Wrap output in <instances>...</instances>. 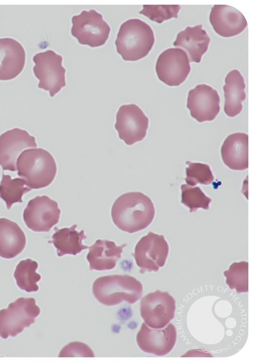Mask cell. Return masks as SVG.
I'll return each instance as SVG.
<instances>
[{
    "mask_svg": "<svg viewBox=\"0 0 253 362\" xmlns=\"http://www.w3.org/2000/svg\"><path fill=\"white\" fill-rule=\"evenodd\" d=\"M40 310L33 298H19L0 311V336L15 337L35 322Z\"/></svg>",
    "mask_w": 253,
    "mask_h": 362,
    "instance_id": "cell-5",
    "label": "cell"
},
{
    "mask_svg": "<svg viewBox=\"0 0 253 362\" xmlns=\"http://www.w3.org/2000/svg\"><path fill=\"white\" fill-rule=\"evenodd\" d=\"M248 262L242 261L233 263L228 270L224 272L230 288L235 289L238 293L248 292Z\"/></svg>",
    "mask_w": 253,
    "mask_h": 362,
    "instance_id": "cell-26",
    "label": "cell"
},
{
    "mask_svg": "<svg viewBox=\"0 0 253 362\" xmlns=\"http://www.w3.org/2000/svg\"><path fill=\"white\" fill-rule=\"evenodd\" d=\"M114 224L129 233L146 228L153 221L155 208L151 199L143 193H124L114 201L111 208Z\"/></svg>",
    "mask_w": 253,
    "mask_h": 362,
    "instance_id": "cell-1",
    "label": "cell"
},
{
    "mask_svg": "<svg viewBox=\"0 0 253 362\" xmlns=\"http://www.w3.org/2000/svg\"><path fill=\"white\" fill-rule=\"evenodd\" d=\"M248 135L244 133L230 134L221 148L222 158L226 166L232 170H243L248 167Z\"/></svg>",
    "mask_w": 253,
    "mask_h": 362,
    "instance_id": "cell-19",
    "label": "cell"
},
{
    "mask_svg": "<svg viewBox=\"0 0 253 362\" xmlns=\"http://www.w3.org/2000/svg\"><path fill=\"white\" fill-rule=\"evenodd\" d=\"M244 80L237 69L230 71L225 78L223 87L225 103L224 110L229 117L238 115L242 110V102L246 98Z\"/></svg>",
    "mask_w": 253,
    "mask_h": 362,
    "instance_id": "cell-21",
    "label": "cell"
},
{
    "mask_svg": "<svg viewBox=\"0 0 253 362\" xmlns=\"http://www.w3.org/2000/svg\"><path fill=\"white\" fill-rule=\"evenodd\" d=\"M181 189V202L190 208V212H195L199 208L205 210L209 209L212 199L206 196L199 187L183 184Z\"/></svg>",
    "mask_w": 253,
    "mask_h": 362,
    "instance_id": "cell-27",
    "label": "cell"
},
{
    "mask_svg": "<svg viewBox=\"0 0 253 362\" xmlns=\"http://www.w3.org/2000/svg\"><path fill=\"white\" fill-rule=\"evenodd\" d=\"M18 175L30 189H39L50 185L57 173L53 156L41 148L26 150L17 158Z\"/></svg>",
    "mask_w": 253,
    "mask_h": 362,
    "instance_id": "cell-2",
    "label": "cell"
},
{
    "mask_svg": "<svg viewBox=\"0 0 253 362\" xmlns=\"http://www.w3.org/2000/svg\"><path fill=\"white\" fill-rule=\"evenodd\" d=\"M31 190L21 178L12 179L10 175L3 174L0 183V198L6 203L10 209L16 202H22V196Z\"/></svg>",
    "mask_w": 253,
    "mask_h": 362,
    "instance_id": "cell-25",
    "label": "cell"
},
{
    "mask_svg": "<svg viewBox=\"0 0 253 362\" xmlns=\"http://www.w3.org/2000/svg\"><path fill=\"white\" fill-rule=\"evenodd\" d=\"M220 98L216 90L199 84L189 91L187 107L199 122L214 120L220 110Z\"/></svg>",
    "mask_w": 253,
    "mask_h": 362,
    "instance_id": "cell-14",
    "label": "cell"
},
{
    "mask_svg": "<svg viewBox=\"0 0 253 362\" xmlns=\"http://www.w3.org/2000/svg\"><path fill=\"white\" fill-rule=\"evenodd\" d=\"M188 167L186 168L187 185L195 186L197 184L208 185L214 179V175L208 165L200 163H192L187 161Z\"/></svg>",
    "mask_w": 253,
    "mask_h": 362,
    "instance_id": "cell-29",
    "label": "cell"
},
{
    "mask_svg": "<svg viewBox=\"0 0 253 362\" xmlns=\"http://www.w3.org/2000/svg\"><path fill=\"white\" fill-rule=\"evenodd\" d=\"M186 52L179 48H169L159 56L155 69L159 79L170 86L183 83L191 70Z\"/></svg>",
    "mask_w": 253,
    "mask_h": 362,
    "instance_id": "cell-11",
    "label": "cell"
},
{
    "mask_svg": "<svg viewBox=\"0 0 253 362\" xmlns=\"http://www.w3.org/2000/svg\"><path fill=\"white\" fill-rule=\"evenodd\" d=\"M25 62L23 46L12 38L0 39V80H10L22 71Z\"/></svg>",
    "mask_w": 253,
    "mask_h": 362,
    "instance_id": "cell-17",
    "label": "cell"
},
{
    "mask_svg": "<svg viewBox=\"0 0 253 362\" xmlns=\"http://www.w3.org/2000/svg\"><path fill=\"white\" fill-rule=\"evenodd\" d=\"M143 7L139 13L158 23L172 18H177L181 8L179 5H143Z\"/></svg>",
    "mask_w": 253,
    "mask_h": 362,
    "instance_id": "cell-28",
    "label": "cell"
},
{
    "mask_svg": "<svg viewBox=\"0 0 253 362\" xmlns=\"http://www.w3.org/2000/svg\"><path fill=\"white\" fill-rule=\"evenodd\" d=\"M95 298L106 306H114L123 301L133 304L143 293L142 283L128 275H112L100 277L93 284Z\"/></svg>",
    "mask_w": 253,
    "mask_h": 362,
    "instance_id": "cell-4",
    "label": "cell"
},
{
    "mask_svg": "<svg viewBox=\"0 0 253 362\" xmlns=\"http://www.w3.org/2000/svg\"><path fill=\"white\" fill-rule=\"evenodd\" d=\"M149 119L135 104H123L118 109L115 128L119 138L126 144L132 146L146 136Z\"/></svg>",
    "mask_w": 253,
    "mask_h": 362,
    "instance_id": "cell-10",
    "label": "cell"
},
{
    "mask_svg": "<svg viewBox=\"0 0 253 362\" xmlns=\"http://www.w3.org/2000/svg\"><path fill=\"white\" fill-rule=\"evenodd\" d=\"M61 210L58 203L48 196H36L30 200L23 212L27 227L35 232H49L59 221Z\"/></svg>",
    "mask_w": 253,
    "mask_h": 362,
    "instance_id": "cell-12",
    "label": "cell"
},
{
    "mask_svg": "<svg viewBox=\"0 0 253 362\" xmlns=\"http://www.w3.org/2000/svg\"><path fill=\"white\" fill-rule=\"evenodd\" d=\"M36 262L30 259L20 261L16 266L14 276L20 288L27 292H36L39 287L37 282L41 276L36 272Z\"/></svg>",
    "mask_w": 253,
    "mask_h": 362,
    "instance_id": "cell-24",
    "label": "cell"
},
{
    "mask_svg": "<svg viewBox=\"0 0 253 362\" xmlns=\"http://www.w3.org/2000/svg\"><path fill=\"white\" fill-rule=\"evenodd\" d=\"M176 303L167 292L157 290L141 300L140 313L144 322L152 328L166 326L175 316Z\"/></svg>",
    "mask_w": 253,
    "mask_h": 362,
    "instance_id": "cell-9",
    "label": "cell"
},
{
    "mask_svg": "<svg viewBox=\"0 0 253 362\" xmlns=\"http://www.w3.org/2000/svg\"><path fill=\"white\" fill-rule=\"evenodd\" d=\"M151 27L139 19H130L120 26L115 43L123 60L137 61L146 55L154 43Z\"/></svg>",
    "mask_w": 253,
    "mask_h": 362,
    "instance_id": "cell-3",
    "label": "cell"
},
{
    "mask_svg": "<svg viewBox=\"0 0 253 362\" xmlns=\"http://www.w3.org/2000/svg\"><path fill=\"white\" fill-rule=\"evenodd\" d=\"M169 246L163 235L152 232L143 236L136 244L133 256L140 273L158 271L164 266Z\"/></svg>",
    "mask_w": 253,
    "mask_h": 362,
    "instance_id": "cell-8",
    "label": "cell"
},
{
    "mask_svg": "<svg viewBox=\"0 0 253 362\" xmlns=\"http://www.w3.org/2000/svg\"><path fill=\"white\" fill-rule=\"evenodd\" d=\"M210 39L201 24L188 26L177 34L174 45L184 49L189 56V61L199 63L207 51Z\"/></svg>",
    "mask_w": 253,
    "mask_h": 362,
    "instance_id": "cell-20",
    "label": "cell"
},
{
    "mask_svg": "<svg viewBox=\"0 0 253 362\" xmlns=\"http://www.w3.org/2000/svg\"><path fill=\"white\" fill-rule=\"evenodd\" d=\"M62 57L54 51L49 50L35 54L33 72L39 80L38 87L48 91L54 97L66 86V70L62 65Z\"/></svg>",
    "mask_w": 253,
    "mask_h": 362,
    "instance_id": "cell-6",
    "label": "cell"
},
{
    "mask_svg": "<svg viewBox=\"0 0 253 362\" xmlns=\"http://www.w3.org/2000/svg\"><path fill=\"white\" fill-rule=\"evenodd\" d=\"M137 342L143 351L157 356L168 353L177 340V331L172 323L160 329L152 328L143 322L137 333Z\"/></svg>",
    "mask_w": 253,
    "mask_h": 362,
    "instance_id": "cell-13",
    "label": "cell"
},
{
    "mask_svg": "<svg viewBox=\"0 0 253 362\" xmlns=\"http://www.w3.org/2000/svg\"><path fill=\"white\" fill-rule=\"evenodd\" d=\"M126 244L117 246L114 241L98 239L89 247L87 258L91 270L104 271L114 268Z\"/></svg>",
    "mask_w": 253,
    "mask_h": 362,
    "instance_id": "cell-18",
    "label": "cell"
},
{
    "mask_svg": "<svg viewBox=\"0 0 253 362\" xmlns=\"http://www.w3.org/2000/svg\"><path fill=\"white\" fill-rule=\"evenodd\" d=\"M59 357H94L92 350L86 344L79 342H71L61 351Z\"/></svg>",
    "mask_w": 253,
    "mask_h": 362,
    "instance_id": "cell-30",
    "label": "cell"
},
{
    "mask_svg": "<svg viewBox=\"0 0 253 362\" xmlns=\"http://www.w3.org/2000/svg\"><path fill=\"white\" fill-rule=\"evenodd\" d=\"M34 137L25 130L14 128L0 136V165L3 170L15 171L19 154L30 148H36Z\"/></svg>",
    "mask_w": 253,
    "mask_h": 362,
    "instance_id": "cell-15",
    "label": "cell"
},
{
    "mask_svg": "<svg viewBox=\"0 0 253 362\" xmlns=\"http://www.w3.org/2000/svg\"><path fill=\"white\" fill-rule=\"evenodd\" d=\"M71 34L79 44L91 47L103 45L108 39L110 27L102 15L91 9L72 18Z\"/></svg>",
    "mask_w": 253,
    "mask_h": 362,
    "instance_id": "cell-7",
    "label": "cell"
},
{
    "mask_svg": "<svg viewBox=\"0 0 253 362\" xmlns=\"http://www.w3.org/2000/svg\"><path fill=\"white\" fill-rule=\"evenodd\" d=\"M209 21L215 31L226 38L240 33L247 25L240 11L226 5H214L210 11Z\"/></svg>",
    "mask_w": 253,
    "mask_h": 362,
    "instance_id": "cell-16",
    "label": "cell"
},
{
    "mask_svg": "<svg viewBox=\"0 0 253 362\" xmlns=\"http://www.w3.org/2000/svg\"><path fill=\"white\" fill-rule=\"evenodd\" d=\"M25 245V234L18 225L0 218V257L12 259L23 251Z\"/></svg>",
    "mask_w": 253,
    "mask_h": 362,
    "instance_id": "cell-22",
    "label": "cell"
},
{
    "mask_svg": "<svg viewBox=\"0 0 253 362\" xmlns=\"http://www.w3.org/2000/svg\"><path fill=\"white\" fill-rule=\"evenodd\" d=\"M77 225L74 224L70 228L60 229L55 227V233L52 240L48 242L53 243L57 249V255L62 257L65 255H76L89 247L82 244V241L87 238L83 230H76Z\"/></svg>",
    "mask_w": 253,
    "mask_h": 362,
    "instance_id": "cell-23",
    "label": "cell"
}]
</instances>
